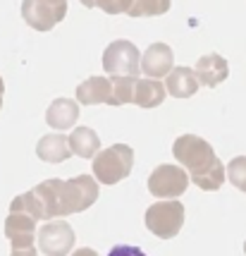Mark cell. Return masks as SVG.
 Wrapping results in <instances>:
<instances>
[{
	"mask_svg": "<svg viewBox=\"0 0 246 256\" xmlns=\"http://www.w3.org/2000/svg\"><path fill=\"white\" fill-rule=\"evenodd\" d=\"M34 194L43 218H57V216H72V213L86 211L98 199V180L89 175H79L72 180H43L34 187Z\"/></svg>",
	"mask_w": 246,
	"mask_h": 256,
	"instance_id": "6da1fadb",
	"label": "cell"
},
{
	"mask_svg": "<svg viewBox=\"0 0 246 256\" xmlns=\"http://www.w3.org/2000/svg\"><path fill=\"white\" fill-rule=\"evenodd\" d=\"M172 154L177 158L179 166L189 170L191 182L203 192H215L223 187L227 170L220 163V158L215 156L213 146L196 136V134H182L177 142L172 144Z\"/></svg>",
	"mask_w": 246,
	"mask_h": 256,
	"instance_id": "7a4b0ae2",
	"label": "cell"
},
{
	"mask_svg": "<svg viewBox=\"0 0 246 256\" xmlns=\"http://www.w3.org/2000/svg\"><path fill=\"white\" fill-rule=\"evenodd\" d=\"M134 168V151L127 144H112L93 158V178L101 184H117L129 178Z\"/></svg>",
	"mask_w": 246,
	"mask_h": 256,
	"instance_id": "3957f363",
	"label": "cell"
},
{
	"mask_svg": "<svg viewBox=\"0 0 246 256\" xmlns=\"http://www.w3.org/2000/svg\"><path fill=\"white\" fill-rule=\"evenodd\" d=\"M146 228L160 240H170L184 225V206L177 199L158 201L146 211Z\"/></svg>",
	"mask_w": 246,
	"mask_h": 256,
	"instance_id": "277c9868",
	"label": "cell"
},
{
	"mask_svg": "<svg viewBox=\"0 0 246 256\" xmlns=\"http://www.w3.org/2000/svg\"><path fill=\"white\" fill-rule=\"evenodd\" d=\"M139 48L127 38L112 41L103 53V70L110 77H139Z\"/></svg>",
	"mask_w": 246,
	"mask_h": 256,
	"instance_id": "5b68a950",
	"label": "cell"
},
{
	"mask_svg": "<svg viewBox=\"0 0 246 256\" xmlns=\"http://www.w3.org/2000/svg\"><path fill=\"white\" fill-rule=\"evenodd\" d=\"M67 14V0H24L22 17L36 32H50Z\"/></svg>",
	"mask_w": 246,
	"mask_h": 256,
	"instance_id": "8992f818",
	"label": "cell"
},
{
	"mask_svg": "<svg viewBox=\"0 0 246 256\" xmlns=\"http://www.w3.org/2000/svg\"><path fill=\"white\" fill-rule=\"evenodd\" d=\"M189 172H184L179 166H158L151 178H148V192L153 196H165V199H175L182 196L187 187H189Z\"/></svg>",
	"mask_w": 246,
	"mask_h": 256,
	"instance_id": "52a82bcc",
	"label": "cell"
},
{
	"mask_svg": "<svg viewBox=\"0 0 246 256\" xmlns=\"http://www.w3.org/2000/svg\"><path fill=\"white\" fill-rule=\"evenodd\" d=\"M36 218L34 213H29L26 208L17 206V204H10V216L5 220V234L10 240L12 249H26V246H34L36 240Z\"/></svg>",
	"mask_w": 246,
	"mask_h": 256,
	"instance_id": "ba28073f",
	"label": "cell"
},
{
	"mask_svg": "<svg viewBox=\"0 0 246 256\" xmlns=\"http://www.w3.org/2000/svg\"><path fill=\"white\" fill-rule=\"evenodd\" d=\"M38 246L45 256H65L74 246V230L65 220H50L38 230Z\"/></svg>",
	"mask_w": 246,
	"mask_h": 256,
	"instance_id": "9c48e42d",
	"label": "cell"
},
{
	"mask_svg": "<svg viewBox=\"0 0 246 256\" xmlns=\"http://www.w3.org/2000/svg\"><path fill=\"white\" fill-rule=\"evenodd\" d=\"M172 65H175V53L168 44H151L141 56V70L148 77H165L172 72Z\"/></svg>",
	"mask_w": 246,
	"mask_h": 256,
	"instance_id": "30bf717a",
	"label": "cell"
},
{
	"mask_svg": "<svg viewBox=\"0 0 246 256\" xmlns=\"http://www.w3.org/2000/svg\"><path fill=\"white\" fill-rule=\"evenodd\" d=\"M196 74H199V82L208 89H215L218 84H223L227 74H230V67H227V60L218 53H208V56L199 58L196 62Z\"/></svg>",
	"mask_w": 246,
	"mask_h": 256,
	"instance_id": "8fae6325",
	"label": "cell"
},
{
	"mask_svg": "<svg viewBox=\"0 0 246 256\" xmlns=\"http://www.w3.org/2000/svg\"><path fill=\"white\" fill-rule=\"evenodd\" d=\"M77 100L81 106H96L112 100V79L108 77H89L77 86Z\"/></svg>",
	"mask_w": 246,
	"mask_h": 256,
	"instance_id": "7c38bea8",
	"label": "cell"
},
{
	"mask_svg": "<svg viewBox=\"0 0 246 256\" xmlns=\"http://www.w3.org/2000/svg\"><path fill=\"white\" fill-rule=\"evenodd\" d=\"M79 118V100H69V98H55L48 110H45V122L50 124L53 130L65 132L72 124L77 122Z\"/></svg>",
	"mask_w": 246,
	"mask_h": 256,
	"instance_id": "4fadbf2b",
	"label": "cell"
},
{
	"mask_svg": "<svg viewBox=\"0 0 246 256\" xmlns=\"http://www.w3.org/2000/svg\"><path fill=\"white\" fill-rule=\"evenodd\" d=\"M165 86H168V94L175 96V98H191L199 91L201 82H199L196 70H191V67H177V70H172L168 74Z\"/></svg>",
	"mask_w": 246,
	"mask_h": 256,
	"instance_id": "5bb4252c",
	"label": "cell"
},
{
	"mask_svg": "<svg viewBox=\"0 0 246 256\" xmlns=\"http://www.w3.org/2000/svg\"><path fill=\"white\" fill-rule=\"evenodd\" d=\"M36 156L45 163H62L72 156L69 148V136L65 134H45L43 139H38L36 144Z\"/></svg>",
	"mask_w": 246,
	"mask_h": 256,
	"instance_id": "9a60e30c",
	"label": "cell"
},
{
	"mask_svg": "<svg viewBox=\"0 0 246 256\" xmlns=\"http://www.w3.org/2000/svg\"><path fill=\"white\" fill-rule=\"evenodd\" d=\"M165 94H168V86L163 82H156V77L136 79L132 103H136L139 108H158L165 100Z\"/></svg>",
	"mask_w": 246,
	"mask_h": 256,
	"instance_id": "2e32d148",
	"label": "cell"
},
{
	"mask_svg": "<svg viewBox=\"0 0 246 256\" xmlns=\"http://www.w3.org/2000/svg\"><path fill=\"white\" fill-rule=\"evenodd\" d=\"M69 148L79 158H96L98 148H101V139L91 127H77L69 134Z\"/></svg>",
	"mask_w": 246,
	"mask_h": 256,
	"instance_id": "e0dca14e",
	"label": "cell"
},
{
	"mask_svg": "<svg viewBox=\"0 0 246 256\" xmlns=\"http://www.w3.org/2000/svg\"><path fill=\"white\" fill-rule=\"evenodd\" d=\"M172 5V0H132L129 2V10L127 14L129 17H158V14H165Z\"/></svg>",
	"mask_w": 246,
	"mask_h": 256,
	"instance_id": "ac0fdd59",
	"label": "cell"
},
{
	"mask_svg": "<svg viewBox=\"0 0 246 256\" xmlns=\"http://www.w3.org/2000/svg\"><path fill=\"white\" fill-rule=\"evenodd\" d=\"M136 77H112V100L110 106H124L134 98Z\"/></svg>",
	"mask_w": 246,
	"mask_h": 256,
	"instance_id": "d6986e66",
	"label": "cell"
},
{
	"mask_svg": "<svg viewBox=\"0 0 246 256\" xmlns=\"http://www.w3.org/2000/svg\"><path fill=\"white\" fill-rule=\"evenodd\" d=\"M227 180L246 194V156L232 158V163L227 166Z\"/></svg>",
	"mask_w": 246,
	"mask_h": 256,
	"instance_id": "ffe728a7",
	"label": "cell"
},
{
	"mask_svg": "<svg viewBox=\"0 0 246 256\" xmlns=\"http://www.w3.org/2000/svg\"><path fill=\"white\" fill-rule=\"evenodd\" d=\"M84 8H101L103 12H108V14H127L129 10V2L132 0H79Z\"/></svg>",
	"mask_w": 246,
	"mask_h": 256,
	"instance_id": "44dd1931",
	"label": "cell"
},
{
	"mask_svg": "<svg viewBox=\"0 0 246 256\" xmlns=\"http://www.w3.org/2000/svg\"><path fill=\"white\" fill-rule=\"evenodd\" d=\"M108 256H146L139 246H127V244H122V246H112L110 249V254Z\"/></svg>",
	"mask_w": 246,
	"mask_h": 256,
	"instance_id": "7402d4cb",
	"label": "cell"
},
{
	"mask_svg": "<svg viewBox=\"0 0 246 256\" xmlns=\"http://www.w3.org/2000/svg\"><path fill=\"white\" fill-rule=\"evenodd\" d=\"M10 256H38L34 252V246H26V249H12Z\"/></svg>",
	"mask_w": 246,
	"mask_h": 256,
	"instance_id": "603a6c76",
	"label": "cell"
},
{
	"mask_svg": "<svg viewBox=\"0 0 246 256\" xmlns=\"http://www.w3.org/2000/svg\"><path fill=\"white\" fill-rule=\"evenodd\" d=\"M72 256H98V254H96L93 249H89V246H84V249H77Z\"/></svg>",
	"mask_w": 246,
	"mask_h": 256,
	"instance_id": "cb8c5ba5",
	"label": "cell"
},
{
	"mask_svg": "<svg viewBox=\"0 0 246 256\" xmlns=\"http://www.w3.org/2000/svg\"><path fill=\"white\" fill-rule=\"evenodd\" d=\"M2 94H5V82L0 77V108H2Z\"/></svg>",
	"mask_w": 246,
	"mask_h": 256,
	"instance_id": "d4e9b609",
	"label": "cell"
},
{
	"mask_svg": "<svg viewBox=\"0 0 246 256\" xmlns=\"http://www.w3.org/2000/svg\"><path fill=\"white\" fill-rule=\"evenodd\" d=\"M244 254H246V242H244Z\"/></svg>",
	"mask_w": 246,
	"mask_h": 256,
	"instance_id": "484cf974",
	"label": "cell"
}]
</instances>
